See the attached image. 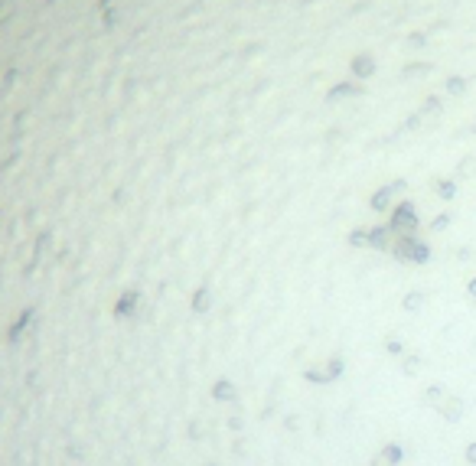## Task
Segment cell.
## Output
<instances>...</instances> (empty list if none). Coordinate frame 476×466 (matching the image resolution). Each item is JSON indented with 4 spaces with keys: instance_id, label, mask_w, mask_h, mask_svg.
I'll return each instance as SVG.
<instances>
[{
    "instance_id": "cell-1",
    "label": "cell",
    "mask_w": 476,
    "mask_h": 466,
    "mask_svg": "<svg viewBox=\"0 0 476 466\" xmlns=\"http://www.w3.org/2000/svg\"><path fill=\"white\" fill-rule=\"evenodd\" d=\"M470 460H473V463H476V447H470Z\"/></svg>"
}]
</instances>
